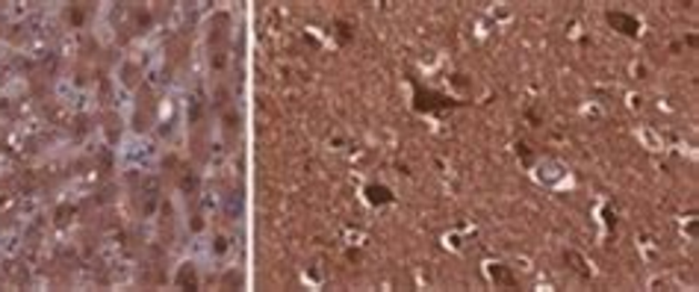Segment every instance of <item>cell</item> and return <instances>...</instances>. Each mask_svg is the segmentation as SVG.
Listing matches in <instances>:
<instances>
[{
    "instance_id": "3",
    "label": "cell",
    "mask_w": 699,
    "mask_h": 292,
    "mask_svg": "<svg viewBox=\"0 0 699 292\" xmlns=\"http://www.w3.org/2000/svg\"><path fill=\"white\" fill-rule=\"evenodd\" d=\"M369 201L372 204H393V192L387 187H369Z\"/></svg>"
},
{
    "instance_id": "4",
    "label": "cell",
    "mask_w": 699,
    "mask_h": 292,
    "mask_svg": "<svg viewBox=\"0 0 699 292\" xmlns=\"http://www.w3.org/2000/svg\"><path fill=\"white\" fill-rule=\"evenodd\" d=\"M493 281H496V284H505L508 290H514V286H517V278L510 275L505 266H493Z\"/></svg>"
},
{
    "instance_id": "5",
    "label": "cell",
    "mask_w": 699,
    "mask_h": 292,
    "mask_svg": "<svg viewBox=\"0 0 699 292\" xmlns=\"http://www.w3.org/2000/svg\"><path fill=\"white\" fill-rule=\"evenodd\" d=\"M517 151H519V154H523V160H526V165H531V151H528V145H523V142H519Z\"/></svg>"
},
{
    "instance_id": "2",
    "label": "cell",
    "mask_w": 699,
    "mask_h": 292,
    "mask_svg": "<svg viewBox=\"0 0 699 292\" xmlns=\"http://www.w3.org/2000/svg\"><path fill=\"white\" fill-rule=\"evenodd\" d=\"M608 21H611L614 27H620V33H626V36H638L640 33L638 18L626 16V12H611V16H608Z\"/></svg>"
},
{
    "instance_id": "1",
    "label": "cell",
    "mask_w": 699,
    "mask_h": 292,
    "mask_svg": "<svg viewBox=\"0 0 699 292\" xmlns=\"http://www.w3.org/2000/svg\"><path fill=\"white\" fill-rule=\"evenodd\" d=\"M414 87H416L414 107L419 112H443V110H452V107H455V101H449L446 95H437V92H432V89H423L419 83H414Z\"/></svg>"
}]
</instances>
